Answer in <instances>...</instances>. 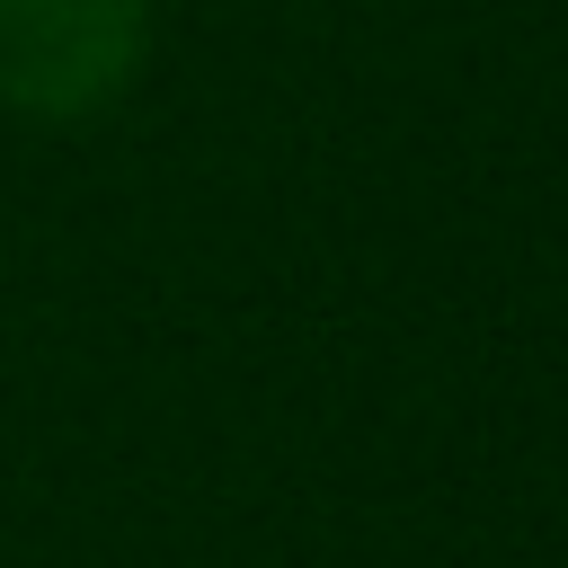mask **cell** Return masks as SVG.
Here are the masks:
<instances>
[{"mask_svg":"<svg viewBox=\"0 0 568 568\" xmlns=\"http://www.w3.org/2000/svg\"><path fill=\"white\" fill-rule=\"evenodd\" d=\"M151 53V0H0V106L27 124L106 115Z\"/></svg>","mask_w":568,"mask_h":568,"instance_id":"cell-1","label":"cell"}]
</instances>
